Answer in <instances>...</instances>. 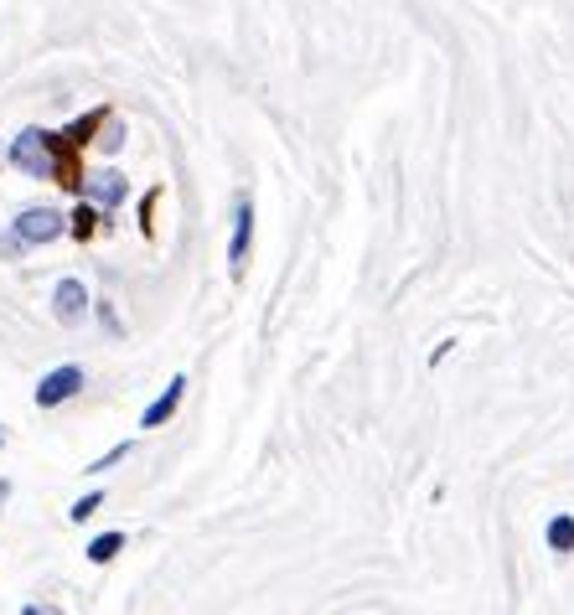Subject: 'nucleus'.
I'll use <instances>...</instances> for the list:
<instances>
[{"instance_id": "4468645a", "label": "nucleus", "mask_w": 574, "mask_h": 615, "mask_svg": "<svg viewBox=\"0 0 574 615\" xmlns=\"http://www.w3.org/2000/svg\"><path fill=\"white\" fill-rule=\"evenodd\" d=\"M21 615H42V610H37V605H26V610H21Z\"/></svg>"}, {"instance_id": "f03ea898", "label": "nucleus", "mask_w": 574, "mask_h": 615, "mask_svg": "<svg viewBox=\"0 0 574 615\" xmlns=\"http://www.w3.org/2000/svg\"><path fill=\"white\" fill-rule=\"evenodd\" d=\"M63 212L57 207H26L16 218V249H32V243H57L63 238Z\"/></svg>"}, {"instance_id": "2eb2a0df", "label": "nucleus", "mask_w": 574, "mask_h": 615, "mask_svg": "<svg viewBox=\"0 0 574 615\" xmlns=\"http://www.w3.org/2000/svg\"><path fill=\"white\" fill-rule=\"evenodd\" d=\"M0 440H6V435H0Z\"/></svg>"}, {"instance_id": "20e7f679", "label": "nucleus", "mask_w": 574, "mask_h": 615, "mask_svg": "<svg viewBox=\"0 0 574 615\" xmlns=\"http://www.w3.org/2000/svg\"><path fill=\"white\" fill-rule=\"evenodd\" d=\"M83 202H94V207L114 212L119 202H125V176H119L114 166H104V171H88V176H83Z\"/></svg>"}, {"instance_id": "f8f14e48", "label": "nucleus", "mask_w": 574, "mask_h": 615, "mask_svg": "<svg viewBox=\"0 0 574 615\" xmlns=\"http://www.w3.org/2000/svg\"><path fill=\"white\" fill-rule=\"evenodd\" d=\"M125 455H130V445H114V450H109L104 460H94V466H88V471H109V466H119V460H125Z\"/></svg>"}, {"instance_id": "1a4fd4ad", "label": "nucleus", "mask_w": 574, "mask_h": 615, "mask_svg": "<svg viewBox=\"0 0 574 615\" xmlns=\"http://www.w3.org/2000/svg\"><path fill=\"white\" fill-rule=\"evenodd\" d=\"M119 548H125V533H99L94 543H88V564H109Z\"/></svg>"}, {"instance_id": "7ed1b4c3", "label": "nucleus", "mask_w": 574, "mask_h": 615, "mask_svg": "<svg viewBox=\"0 0 574 615\" xmlns=\"http://www.w3.org/2000/svg\"><path fill=\"white\" fill-rule=\"evenodd\" d=\"M83 393V367L78 362H63V367H52V373L37 383V409H57V404H68V398Z\"/></svg>"}, {"instance_id": "6e6552de", "label": "nucleus", "mask_w": 574, "mask_h": 615, "mask_svg": "<svg viewBox=\"0 0 574 615\" xmlns=\"http://www.w3.org/2000/svg\"><path fill=\"white\" fill-rule=\"evenodd\" d=\"M543 538H549V548H554V553H574V517H569V512L549 517V528H543Z\"/></svg>"}, {"instance_id": "ddd939ff", "label": "nucleus", "mask_w": 574, "mask_h": 615, "mask_svg": "<svg viewBox=\"0 0 574 615\" xmlns=\"http://www.w3.org/2000/svg\"><path fill=\"white\" fill-rule=\"evenodd\" d=\"M11 497V481H0V502H6Z\"/></svg>"}, {"instance_id": "f257e3e1", "label": "nucleus", "mask_w": 574, "mask_h": 615, "mask_svg": "<svg viewBox=\"0 0 574 615\" xmlns=\"http://www.w3.org/2000/svg\"><path fill=\"white\" fill-rule=\"evenodd\" d=\"M11 166L21 171V176H57V140L47 135V130H21L16 140H11Z\"/></svg>"}, {"instance_id": "9d476101", "label": "nucleus", "mask_w": 574, "mask_h": 615, "mask_svg": "<svg viewBox=\"0 0 574 615\" xmlns=\"http://www.w3.org/2000/svg\"><path fill=\"white\" fill-rule=\"evenodd\" d=\"M99 507H104V491H88V497H78V502H73V512H68V517H73V522H83V517H94Z\"/></svg>"}, {"instance_id": "9b49d317", "label": "nucleus", "mask_w": 574, "mask_h": 615, "mask_svg": "<svg viewBox=\"0 0 574 615\" xmlns=\"http://www.w3.org/2000/svg\"><path fill=\"white\" fill-rule=\"evenodd\" d=\"M73 228H78V238H83V233H94V202H83V207H78Z\"/></svg>"}, {"instance_id": "423d86ee", "label": "nucleus", "mask_w": 574, "mask_h": 615, "mask_svg": "<svg viewBox=\"0 0 574 615\" xmlns=\"http://www.w3.org/2000/svg\"><path fill=\"white\" fill-rule=\"evenodd\" d=\"M52 311H57V321H63V326H78V321L88 316V290H83V280H57Z\"/></svg>"}, {"instance_id": "39448f33", "label": "nucleus", "mask_w": 574, "mask_h": 615, "mask_svg": "<svg viewBox=\"0 0 574 615\" xmlns=\"http://www.w3.org/2000/svg\"><path fill=\"white\" fill-rule=\"evenodd\" d=\"M249 243H254V207H249V197H244V202H238V212H233V238H228V269H233V274H244Z\"/></svg>"}, {"instance_id": "0eeeda50", "label": "nucleus", "mask_w": 574, "mask_h": 615, "mask_svg": "<svg viewBox=\"0 0 574 615\" xmlns=\"http://www.w3.org/2000/svg\"><path fill=\"white\" fill-rule=\"evenodd\" d=\"M181 393H187V378H171L166 383V393L156 398V404H150L145 414H140V429H161L171 414H176V404H181Z\"/></svg>"}]
</instances>
